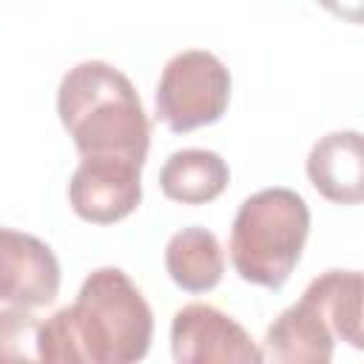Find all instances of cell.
I'll return each mask as SVG.
<instances>
[{
  "instance_id": "obj_1",
  "label": "cell",
  "mask_w": 364,
  "mask_h": 364,
  "mask_svg": "<svg viewBox=\"0 0 364 364\" xmlns=\"http://www.w3.org/2000/svg\"><path fill=\"white\" fill-rule=\"evenodd\" d=\"M154 313L119 267L88 273L74 304L40 321V361L131 364L148 355Z\"/></svg>"
},
{
  "instance_id": "obj_2",
  "label": "cell",
  "mask_w": 364,
  "mask_h": 364,
  "mask_svg": "<svg viewBox=\"0 0 364 364\" xmlns=\"http://www.w3.org/2000/svg\"><path fill=\"white\" fill-rule=\"evenodd\" d=\"M57 114L80 156H125L145 165L151 122L134 82L105 60H82L57 88Z\"/></svg>"
},
{
  "instance_id": "obj_3",
  "label": "cell",
  "mask_w": 364,
  "mask_h": 364,
  "mask_svg": "<svg viewBox=\"0 0 364 364\" xmlns=\"http://www.w3.org/2000/svg\"><path fill=\"white\" fill-rule=\"evenodd\" d=\"M310 233V208L293 188H262L250 193L230 228V262L236 273L259 287L279 290L296 270Z\"/></svg>"
},
{
  "instance_id": "obj_4",
  "label": "cell",
  "mask_w": 364,
  "mask_h": 364,
  "mask_svg": "<svg viewBox=\"0 0 364 364\" xmlns=\"http://www.w3.org/2000/svg\"><path fill=\"white\" fill-rule=\"evenodd\" d=\"M228 102L230 71L216 54L188 48L165 63L156 85V119L173 134H188L222 119Z\"/></svg>"
},
{
  "instance_id": "obj_5",
  "label": "cell",
  "mask_w": 364,
  "mask_h": 364,
  "mask_svg": "<svg viewBox=\"0 0 364 364\" xmlns=\"http://www.w3.org/2000/svg\"><path fill=\"white\" fill-rule=\"evenodd\" d=\"M171 353L176 364H259L262 350L250 333L213 304H185L171 321Z\"/></svg>"
},
{
  "instance_id": "obj_6",
  "label": "cell",
  "mask_w": 364,
  "mask_h": 364,
  "mask_svg": "<svg viewBox=\"0 0 364 364\" xmlns=\"http://www.w3.org/2000/svg\"><path fill=\"white\" fill-rule=\"evenodd\" d=\"M74 213L94 225H114L142 202V162L125 156H82L68 179Z\"/></svg>"
},
{
  "instance_id": "obj_7",
  "label": "cell",
  "mask_w": 364,
  "mask_h": 364,
  "mask_svg": "<svg viewBox=\"0 0 364 364\" xmlns=\"http://www.w3.org/2000/svg\"><path fill=\"white\" fill-rule=\"evenodd\" d=\"M60 293V262L54 250L14 228L0 225V301L46 307Z\"/></svg>"
},
{
  "instance_id": "obj_8",
  "label": "cell",
  "mask_w": 364,
  "mask_h": 364,
  "mask_svg": "<svg viewBox=\"0 0 364 364\" xmlns=\"http://www.w3.org/2000/svg\"><path fill=\"white\" fill-rule=\"evenodd\" d=\"M310 185L336 205H358L364 199V145L361 134L330 131L316 139L307 154Z\"/></svg>"
},
{
  "instance_id": "obj_9",
  "label": "cell",
  "mask_w": 364,
  "mask_h": 364,
  "mask_svg": "<svg viewBox=\"0 0 364 364\" xmlns=\"http://www.w3.org/2000/svg\"><path fill=\"white\" fill-rule=\"evenodd\" d=\"M336 336L324 316L301 296L279 313L264 333L262 355L279 364H327L333 358Z\"/></svg>"
},
{
  "instance_id": "obj_10",
  "label": "cell",
  "mask_w": 364,
  "mask_h": 364,
  "mask_svg": "<svg viewBox=\"0 0 364 364\" xmlns=\"http://www.w3.org/2000/svg\"><path fill=\"white\" fill-rule=\"evenodd\" d=\"M165 270L171 282L185 293L213 290L225 273V253L219 239L202 225L176 230L165 245Z\"/></svg>"
},
{
  "instance_id": "obj_11",
  "label": "cell",
  "mask_w": 364,
  "mask_h": 364,
  "mask_svg": "<svg viewBox=\"0 0 364 364\" xmlns=\"http://www.w3.org/2000/svg\"><path fill=\"white\" fill-rule=\"evenodd\" d=\"M228 182H230V168L210 148L173 151L159 171L162 193L173 202H182V205L213 202L228 188Z\"/></svg>"
},
{
  "instance_id": "obj_12",
  "label": "cell",
  "mask_w": 364,
  "mask_h": 364,
  "mask_svg": "<svg viewBox=\"0 0 364 364\" xmlns=\"http://www.w3.org/2000/svg\"><path fill=\"white\" fill-rule=\"evenodd\" d=\"M301 296L324 316L336 338L347 341L355 350L364 347V333H361L364 279L358 270H327L316 276Z\"/></svg>"
},
{
  "instance_id": "obj_13",
  "label": "cell",
  "mask_w": 364,
  "mask_h": 364,
  "mask_svg": "<svg viewBox=\"0 0 364 364\" xmlns=\"http://www.w3.org/2000/svg\"><path fill=\"white\" fill-rule=\"evenodd\" d=\"M40 321L31 307L0 310V364L6 361H40Z\"/></svg>"
},
{
  "instance_id": "obj_14",
  "label": "cell",
  "mask_w": 364,
  "mask_h": 364,
  "mask_svg": "<svg viewBox=\"0 0 364 364\" xmlns=\"http://www.w3.org/2000/svg\"><path fill=\"white\" fill-rule=\"evenodd\" d=\"M318 6H324L330 14L358 26L361 23V9H364V0H318Z\"/></svg>"
}]
</instances>
